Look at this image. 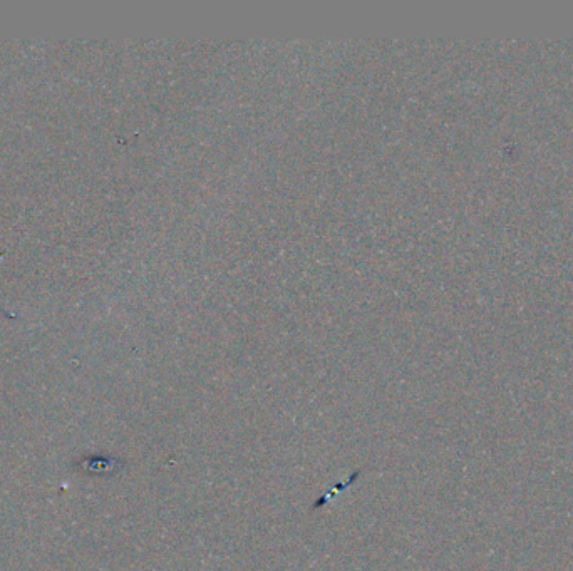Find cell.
Returning a JSON list of instances; mask_svg holds the SVG:
<instances>
[{"label":"cell","instance_id":"6da1fadb","mask_svg":"<svg viewBox=\"0 0 573 571\" xmlns=\"http://www.w3.org/2000/svg\"><path fill=\"white\" fill-rule=\"evenodd\" d=\"M359 474H360V471H355L354 474H352V476L349 477V481H346V483H342V484L339 483V484H336V486H333V488L327 489L326 493H323L322 498H321V499H317V503L314 504L312 509H318V508L326 506V504H327V501H328V499H332L333 496H336V494H339V491H341V493H342V491H344L346 488H349V486H350L352 483H355V481L359 479Z\"/></svg>","mask_w":573,"mask_h":571}]
</instances>
